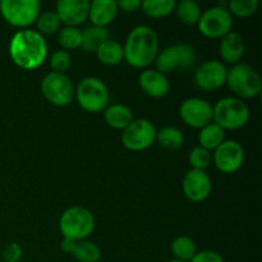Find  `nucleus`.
<instances>
[{
  "label": "nucleus",
  "mask_w": 262,
  "mask_h": 262,
  "mask_svg": "<svg viewBox=\"0 0 262 262\" xmlns=\"http://www.w3.org/2000/svg\"><path fill=\"white\" fill-rule=\"evenodd\" d=\"M9 55L15 66L32 71L42 66L46 60L48 43L37 31H18L9 42Z\"/></svg>",
  "instance_id": "obj_1"
},
{
  "label": "nucleus",
  "mask_w": 262,
  "mask_h": 262,
  "mask_svg": "<svg viewBox=\"0 0 262 262\" xmlns=\"http://www.w3.org/2000/svg\"><path fill=\"white\" fill-rule=\"evenodd\" d=\"M124 59L133 68H146L155 61L159 54V38L148 26H137L125 40Z\"/></svg>",
  "instance_id": "obj_2"
},
{
  "label": "nucleus",
  "mask_w": 262,
  "mask_h": 262,
  "mask_svg": "<svg viewBox=\"0 0 262 262\" xmlns=\"http://www.w3.org/2000/svg\"><path fill=\"white\" fill-rule=\"evenodd\" d=\"M228 87L238 99H255L261 94L262 81L258 72L246 63L234 64L228 69Z\"/></svg>",
  "instance_id": "obj_3"
},
{
  "label": "nucleus",
  "mask_w": 262,
  "mask_h": 262,
  "mask_svg": "<svg viewBox=\"0 0 262 262\" xmlns=\"http://www.w3.org/2000/svg\"><path fill=\"white\" fill-rule=\"evenodd\" d=\"M250 119V109L238 97H224L212 106V120L222 129H239Z\"/></svg>",
  "instance_id": "obj_4"
},
{
  "label": "nucleus",
  "mask_w": 262,
  "mask_h": 262,
  "mask_svg": "<svg viewBox=\"0 0 262 262\" xmlns=\"http://www.w3.org/2000/svg\"><path fill=\"white\" fill-rule=\"evenodd\" d=\"M59 228L64 239H86L95 228V217L86 207L72 206L61 214Z\"/></svg>",
  "instance_id": "obj_5"
},
{
  "label": "nucleus",
  "mask_w": 262,
  "mask_h": 262,
  "mask_svg": "<svg viewBox=\"0 0 262 262\" xmlns=\"http://www.w3.org/2000/svg\"><path fill=\"white\" fill-rule=\"evenodd\" d=\"M74 97L87 113L104 112L109 106V90L97 77H86L78 83Z\"/></svg>",
  "instance_id": "obj_6"
},
{
  "label": "nucleus",
  "mask_w": 262,
  "mask_h": 262,
  "mask_svg": "<svg viewBox=\"0 0 262 262\" xmlns=\"http://www.w3.org/2000/svg\"><path fill=\"white\" fill-rule=\"evenodd\" d=\"M38 0H2L0 13L7 23L14 27L26 28L33 25L40 14Z\"/></svg>",
  "instance_id": "obj_7"
},
{
  "label": "nucleus",
  "mask_w": 262,
  "mask_h": 262,
  "mask_svg": "<svg viewBox=\"0 0 262 262\" xmlns=\"http://www.w3.org/2000/svg\"><path fill=\"white\" fill-rule=\"evenodd\" d=\"M41 92L50 104L55 106H67L73 101L76 89L68 76L50 72L41 81Z\"/></svg>",
  "instance_id": "obj_8"
},
{
  "label": "nucleus",
  "mask_w": 262,
  "mask_h": 262,
  "mask_svg": "<svg viewBox=\"0 0 262 262\" xmlns=\"http://www.w3.org/2000/svg\"><path fill=\"white\" fill-rule=\"evenodd\" d=\"M197 25L200 32L206 37L222 38L232 31L233 15L228 8L217 5L205 10Z\"/></svg>",
  "instance_id": "obj_9"
},
{
  "label": "nucleus",
  "mask_w": 262,
  "mask_h": 262,
  "mask_svg": "<svg viewBox=\"0 0 262 262\" xmlns=\"http://www.w3.org/2000/svg\"><path fill=\"white\" fill-rule=\"evenodd\" d=\"M156 128L150 120H133L122 133V142L130 151H143L156 141Z\"/></svg>",
  "instance_id": "obj_10"
},
{
  "label": "nucleus",
  "mask_w": 262,
  "mask_h": 262,
  "mask_svg": "<svg viewBox=\"0 0 262 262\" xmlns=\"http://www.w3.org/2000/svg\"><path fill=\"white\" fill-rule=\"evenodd\" d=\"M228 69L219 60H207L194 72L193 81L200 90L205 92L217 91L227 83Z\"/></svg>",
  "instance_id": "obj_11"
},
{
  "label": "nucleus",
  "mask_w": 262,
  "mask_h": 262,
  "mask_svg": "<svg viewBox=\"0 0 262 262\" xmlns=\"http://www.w3.org/2000/svg\"><path fill=\"white\" fill-rule=\"evenodd\" d=\"M179 115L187 125L201 129L212 123V106L206 100L191 97L181 104Z\"/></svg>",
  "instance_id": "obj_12"
},
{
  "label": "nucleus",
  "mask_w": 262,
  "mask_h": 262,
  "mask_svg": "<svg viewBox=\"0 0 262 262\" xmlns=\"http://www.w3.org/2000/svg\"><path fill=\"white\" fill-rule=\"evenodd\" d=\"M214 164L222 173L233 174L238 171L245 161V150L237 141H224L215 150Z\"/></svg>",
  "instance_id": "obj_13"
},
{
  "label": "nucleus",
  "mask_w": 262,
  "mask_h": 262,
  "mask_svg": "<svg viewBox=\"0 0 262 262\" xmlns=\"http://www.w3.org/2000/svg\"><path fill=\"white\" fill-rule=\"evenodd\" d=\"M183 193L189 201L202 202L211 193V179L205 170L191 169L184 176L182 182Z\"/></svg>",
  "instance_id": "obj_14"
},
{
  "label": "nucleus",
  "mask_w": 262,
  "mask_h": 262,
  "mask_svg": "<svg viewBox=\"0 0 262 262\" xmlns=\"http://www.w3.org/2000/svg\"><path fill=\"white\" fill-rule=\"evenodd\" d=\"M90 3L87 0H60L56 3L55 13L60 23L67 27H77L89 18Z\"/></svg>",
  "instance_id": "obj_15"
},
{
  "label": "nucleus",
  "mask_w": 262,
  "mask_h": 262,
  "mask_svg": "<svg viewBox=\"0 0 262 262\" xmlns=\"http://www.w3.org/2000/svg\"><path fill=\"white\" fill-rule=\"evenodd\" d=\"M138 83L141 90L154 99H161L166 96L170 90V83L165 74L155 71V69H146L138 77Z\"/></svg>",
  "instance_id": "obj_16"
},
{
  "label": "nucleus",
  "mask_w": 262,
  "mask_h": 262,
  "mask_svg": "<svg viewBox=\"0 0 262 262\" xmlns=\"http://www.w3.org/2000/svg\"><path fill=\"white\" fill-rule=\"evenodd\" d=\"M61 250L66 253L73 255V257L79 262H99L101 258V251H100L99 246L86 239H63Z\"/></svg>",
  "instance_id": "obj_17"
},
{
  "label": "nucleus",
  "mask_w": 262,
  "mask_h": 262,
  "mask_svg": "<svg viewBox=\"0 0 262 262\" xmlns=\"http://www.w3.org/2000/svg\"><path fill=\"white\" fill-rule=\"evenodd\" d=\"M118 10L117 2L114 0H94L90 3L89 18L92 26L106 28L115 19Z\"/></svg>",
  "instance_id": "obj_18"
},
{
  "label": "nucleus",
  "mask_w": 262,
  "mask_h": 262,
  "mask_svg": "<svg viewBox=\"0 0 262 262\" xmlns=\"http://www.w3.org/2000/svg\"><path fill=\"white\" fill-rule=\"evenodd\" d=\"M220 56L225 63L238 64L245 54V41L238 32L230 31L220 41Z\"/></svg>",
  "instance_id": "obj_19"
},
{
  "label": "nucleus",
  "mask_w": 262,
  "mask_h": 262,
  "mask_svg": "<svg viewBox=\"0 0 262 262\" xmlns=\"http://www.w3.org/2000/svg\"><path fill=\"white\" fill-rule=\"evenodd\" d=\"M104 119L109 127L124 130L133 122L132 110L123 104H114L104 110Z\"/></svg>",
  "instance_id": "obj_20"
},
{
  "label": "nucleus",
  "mask_w": 262,
  "mask_h": 262,
  "mask_svg": "<svg viewBox=\"0 0 262 262\" xmlns=\"http://www.w3.org/2000/svg\"><path fill=\"white\" fill-rule=\"evenodd\" d=\"M96 56L100 63L104 66H117L124 59V50L119 42L109 38L99 46L96 50Z\"/></svg>",
  "instance_id": "obj_21"
},
{
  "label": "nucleus",
  "mask_w": 262,
  "mask_h": 262,
  "mask_svg": "<svg viewBox=\"0 0 262 262\" xmlns=\"http://www.w3.org/2000/svg\"><path fill=\"white\" fill-rule=\"evenodd\" d=\"M109 40V31L105 27L91 26L82 31L81 48L87 53H96L99 46Z\"/></svg>",
  "instance_id": "obj_22"
},
{
  "label": "nucleus",
  "mask_w": 262,
  "mask_h": 262,
  "mask_svg": "<svg viewBox=\"0 0 262 262\" xmlns=\"http://www.w3.org/2000/svg\"><path fill=\"white\" fill-rule=\"evenodd\" d=\"M174 12L177 13V17L182 23L188 26L197 25L201 18V7L194 0H182L177 3Z\"/></svg>",
  "instance_id": "obj_23"
},
{
  "label": "nucleus",
  "mask_w": 262,
  "mask_h": 262,
  "mask_svg": "<svg viewBox=\"0 0 262 262\" xmlns=\"http://www.w3.org/2000/svg\"><path fill=\"white\" fill-rule=\"evenodd\" d=\"M156 141L165 150L177 151L183 146L184 136L178 128L165 127L156 132Z\"/></svg>",
  "instance_id": "obj_24"
},
{
  "label": "nucleus",
  "mask_w": 262,
  "mask_h": 262,
  "mask_svg": "<svg viewBox=\"0 0 262 262\" xmlns=\"http://www.w3.org/2000/svg\"><path fill=\"white\" fill-rule=\"evenodd\" d=\"M200 146L206 150H216L224 142V129L216 125L215 123H210L206 127L201 128L199 135Z\"/></svg>",
  "instance_id": "obj_25"
},
{
  "label": "nucleus",
  "mask_w": 262,
  "mask_h": 262,
  "mask_svg": "<svg viewBox=\"0 0 262 262\" xmlns=\"http://www.w3.org/2000/svg\"><path fill=\"white\" fill-rule=\"evenodd\" d=\"M156 71L166 74L179 69V55L177 45L168 46L158 54L155 59Z\"/></svg>",
  "instance_id": "obj_26"
},
{
  "label": "nucleus",
  "mask_w": 262,
  "mask_h": 262,
  "mask_svg": "<svg viewBox=\"0 0 262 262\" xmlns=\"http://www.w3.org/2000/svg\"><path fill=\"white\" fill-rule=\"evenodd\" d=\"M174 0H145L141 2V9L150 18H164L176 9Z\"/></svg>",
  "instance_id": "obj_27"
},
{
  "label": "nucleus",
  "mask_w": 262,
  "mask_h": 262,
  "mask_svg": "<svg viewBox=\"0 0 262 262\" xmlns=\"http://www.w3.org/2000/svg\"><path fill=\"white\" fill-rule=\"evenodd\" d=\"M170 251L176 260L183 262L191 261V258L197 253L196 243H194L193 239L187 237V235H179V237H177L171 242Z\"/></svg>",
  "instance_id": "obj_28"
},
{
  "label": "nucleus",
  "mask_w": 262,
  "mask_h": 262,
  "mask_svg": "<svg viewBox=\"0 0 262 262\" xmlns=\"http://www.w3.org/2000/svg\"><path fill=\"white\" fill-rule=\"evenodd\" d=\"M36 25H37V32L41 36L54 35L58 32L59 27H60V19L55 10H46V12L38 14Z\"/></svg>",
  "instance_id": "obj_29"
},
{
  "label": "nucleus",
  "mask_w": 262,
  "mask_h": 262,
  "mask_svg": "<svg viewBox=\"0 0 262 262\" xmlns=\"http://www.w3.org/2000/svg\"><path fill=\"white\" fill-rule=\"evenodd\" d=\"M58 43L61 46V50H71L77 49L82 43V31L77 27H64L58 33Z\"/></svg>",
  "instance_id": "obj_30"
},
{
  "label": "nucleus",
  "mask_w": 262,
  "mask_h": 262,
  "mask_svg": "<svg viewBox=\"0 0 262 262\" xmlns=\"http://www.w3.org/2000/svg\"><path fill=\"white\" fill-rule=\"evenodd\" d=\"M258 8L257 0H232L229 3V10L230 14H234L235 17L246 18L250 15L255 14L256 10Z\"/></svg>",
  "instance_id": "obj_31"
},
{
  "label": "nucleus",
  "mask_w": 262,
  "mask_h": 262,
  "mask_svg": "<svg viewBox=\"0 0 262 262\" xmlns=\"http://www.w3.org/2000/svg\"><path fill=\"white\" fill-rule=\"evenodd\" d=\"M211 152L201 146H196L189 154V163L192 169L196 170H205L211 163Z\"/></svg>",
  "instance_id": "obj_32"
},
{
  "label": "nucleus",
  "mask_w": 262,
  "mask_h": 262,
  "mask_svg": "<svg viewBox=\"0 0 262 262\" xmlns=\"http://www.w3.org/2000/svg\"><path fill=\"white\" fill-rule=\"evenodd\" d=\"M177 49H178L179 55V69H191L196 63V50L193 46L188 45V43H176Z\"/></svg>",
  "instance_id": "obj_33"
},
{
  "label": "nucleus",
  "mask_w": 262,
  "mask_h": 262,
  "mask_svg": "<svg viewBox=\"0 0 262 262\" xmlns=\"http://www.w3.org/2000/svg\"><path fill=\"white\" fill-rule=\"evenodd\" d=\"M71 55L66 50H56L50 58V67L55 73H64L71 67Z\"/></svg>",
  "instance_id": "obj_34"
},
{
  "label": "nucleus",
  "mask_w": 262,
  "mask_h": 262,
  "mask_svg": "<svg viewBox=\"0 0 262 262\" xmlns=\"http://www.w3.org/2000/svg\"><path fill=\"white\" fill-rule=\"evenodd\" d=\"M3 262H18L22 257V248L18 243H10L3 251Z\"/></svg>",
  "instance_id": "obj_35"
},
{
  "label": "nucleus",
  "mask_w": 262,
  "mask_h": 262,
  "mask_svg": "<svg viewBox=\"0 0 262 262\" xmlns=\"http://www.w3.org/2000/svg\"><path fill=\"white\" fill-rule=\"evenodd\" d=\"M189 262H224V258L216 251L205 250L201 252H197Z\"/></svg>",
  "instance_id": "obj_36"
},
{
  "label": "nucleus",
  "mask_w": 262,
  "mask_h": 262,
  "mask_svg": "<svg viewBox=\"0 0 262 262\" xmlns=\"http://www.w3.org/2000/svg\"><path fill=\"white\" fill-rule=\"evenodd\" d=\"M118 9H122L123 12H136L141 8L140 0H119L117 2Z\"/></svg>",
  "instance_id": "obj_37"
},
{
  "label": "nucleus",
  "mask_w": 262,
  "mask_h": 262,
  "mask_svg": "<svg viewBox=\"0 0 262 262\" xmlns=\"http://www.w3.org/2000/svg\"><path fill=\"white\" fill-rule=\"evenodd\" d=\"M166 262H183V261H179V260H176V258H173V260H169Z\"/></svg>",
  "instance_id": "obj_38"
}]
</instances>
